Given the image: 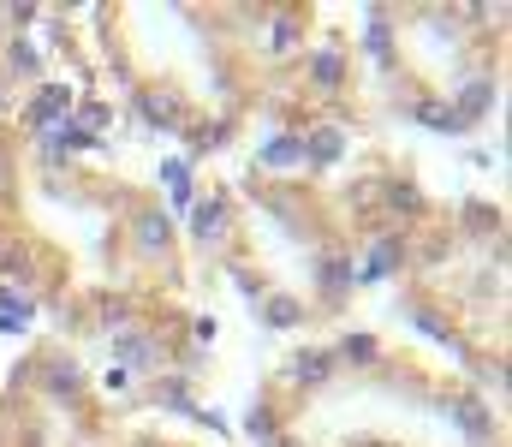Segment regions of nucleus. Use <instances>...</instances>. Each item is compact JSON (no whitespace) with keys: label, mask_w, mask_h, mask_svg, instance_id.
I'll use <instances>...</instances> for the list:
<instances>
[{"label":"nucleus","mask_w":512,"mask_h":447,"mask_svg":"<svg viewBox=\"0 0 512 447\" xmlns=\"http://www.w3.org/2000/svg\"><path fill=\"white\" fill-rule=\"evenodd\" d=\"M90 144V132H54L48 138V155H72V149H84Z\"/></svg>","instance_id":"6e6552de"},{"label":"nucleus","mask_w":512,"mask_h":447,"mask_svg":"<svg viewBox=\"0 0 512 447\" xmlns=\"http://www.w3.org/2000/svg\"><path fill=\"white\" fill-rule=\"evenodd\" d=\"M310 72H316L322 84H340V54H334V48H322V54L310 60Z\"/></svg>","instance_id":"423d86ee"},{"label":"nucleus","mask_w":512,"mask_h":447,"mask_svg":"<svg viewBox=\"0 0 512 447\" xmlns=\"http://www.w3.org/2000/svg\"><path fill=\"white\" fill-rule=\"evenodd\" d=\"M340 155V132H316V161H334Z\"/></svg>","instance_id":"9d476101"},{"label":"nucleus","mask_w":512,"mask_h":447,"mask_svg":"<svg viewBox=\"0 0 512 447\" xmlns=\"http://www.w3.org/2000/svg\"><path fill=\"white\" fill-rule=\"evenodd\" d=\"M221 233H227V203L209 197V203L197 209V239H221Z\"/></svg>","instance_id":"f03ea898"},{"label":"nucleus","mask_w":512,"mask_h":447,"mask_svg":"<svg viewBox=\"0 0 512 447\" xmlns=\"http://www.w3.org/2000/svg\"><path fill=\"white\" fill-rule=\"evenodd\" d=\"M268 322H298V304H292V298H274V304H268Z\"/></svg>","instance_id":"f8f14e48"},{"label":"nucleus","mask_w":512,"mask_h":447,"mask_svg":"<svg viewBox=\"0 0 512 447\" xmlns=\"http://www.w3.org/2000/svg\"><path fill=\"white\" fill-rule=\"evenodd\" d=\"M161 400H167V406H179V412L191 406V400H185V382H167V388H161Z\"/></svg>","instance_id":"4468645a"},{"label":"nucleus","mask_w":512,"mask_h":447,"mask_svg":"<svg viewBox=\"0 0 512 447\" xmlns=\"http://www.w3.org/2000/svg\"><path fill=\"white\" fill-rule=\"evenodd\" d=\"M114 352H120V358H137V364H143V370H149V364H155V352H149V346H143V334H120V340H114Z\"/></svg>","instance_id":"20e7f679"},{"label":"nucleus","mask_w":512,"mask_h":447,"mask_svg":"<svg viewBox=\"0 0 512 447\" xmlns=\"http://www.w3.org/2000/svg\"><path fill=\"white\" fill-rule=\"evenodd\" d=\"M48 382H54V394H72V388H78V370H72V364H54Z\"/></svg>","instance_id":"1a4fd4ad"},{"label":"nucleus","mask_w":512,"mask_h":447,"mask_svg":"<svg viewBox=\"0 0 512 447\" xmlns=\"http://www.w3.org/2000/svg\"><path fill=\"white\" fill-rule=\"evenodd\" d=\"M167 245V227L161 221H143V251H161Z\"/></svg>","instance_id":"9b49d317"},{"label":"nucleus","mask_w":512,"mask_h":447,"mask_svg":"<svg viewBox=\"0 0 512 447\" xmlns=\"http://www.w3.org/2000/svg\"><path fill=\"white\" fill-rule=\"evenodd\" d=\"M393 263H399V239H382V251H376V257H370V269H364V275H370V281H376V275H387V269H393Z\"/></svg>","instance_id":"0eeeda50"},{"label":"nucleus","mask_w":512,"mask_h":447,"mask_svg":"<svg viewBox=\"0 0 512 447\" xmlns=\"http://www.w3.org/2000/svg\"><path fill=\"white\" fill-rule=\"evenodd\" d=\"M328 370H334V364H328L322 352H304V358H292V376H298V382H328Z\"/></svg>","instance_id":"7ed1b4c3"},{"label":"nucleus","mask_w":512,"mask_h":447,"mask_svg":"<svg viewBox=\"0 0 512 447\" xmlns=\"http://www.w3.org/2000/svg\"><path fill=\"white\" fill-rule=\"evenodd\" d=\"M12 66H18V72H36V48H30V42H18V48H12Z\"/></svg>","instance_id":"ddd939ff"},{"label":"nucleus","mask_w":512,"mask_h":447,"mask_svg":"<svg viewBox=\"0 0 512 447\" xmlns=\"http://www.w3.org/2000/svg\"><path fill=\"white\" fill-rule=\"evenodd\" d=\"M298 155H304V144H298V138H274L262 161H268V167H286V161H298Z\"/></svg>","instance_id":"39448f33"},{"label":"nucleus","mask_w":512,"mask_h":447,"mask_svg":"<svg viewBox=\"0 0 512 447\" xmlns=\"http://www.w3.org/2000/svg\"><path fill=\"white\" fill-rule=\"evenodd\" d=\"M66 108H72V96H66V90H42V96H36V108H30V120H36V126H48V120H66Z\"/></svg>","instance_id":"f257e3e1"}]
</instances>
